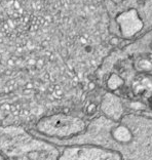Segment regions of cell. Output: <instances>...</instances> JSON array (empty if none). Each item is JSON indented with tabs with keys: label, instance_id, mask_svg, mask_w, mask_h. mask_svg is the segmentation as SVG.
<instances>
[{
	"label": "cell",
	"instance_id": "6da1fadb",
	"mask_svg": "<svg viewBox=\"0 0 152 160\" xmlns=\"http://www.w3.org/2000/svg\"><path fill=\"white\" fill-rule=\"evenodd\" d=\"M72 125L73 120L70 117L57 114L40 120L38 123V128L40 132L52 137H61L67 136L68 129H70Z\"/></svg>",
	"mask_w": 152,
	"mask_h": 160
}]
</instances>
